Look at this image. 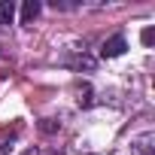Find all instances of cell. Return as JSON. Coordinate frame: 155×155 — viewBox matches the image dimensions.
Listing matches in <instances>:
<instances>
[{"label": "cell", "instance_id": "obj_1", "mask_svg": "<svg viewBox=\"0 0 155 155\" xmlns=\"http://www.w3.org/2000/svg\"><path fill=\"white\" fill-rule=\"evenodd\" d=\"M128 49V43H125V37H110L104 46H101V55L104 58H119L122 52Z\"/></svg>", "mask_w": 155, "mask_h": 155}, {"label": "cell", "instance_id": "obj_2", "mask_svg": "<svg viewBox=\"0 0 155 155\" xmlns=\"http://www.w3.org/2000/svg\"><path fill=\"white\" fill-rule=\"evenodd\" d=\"M37 15H40V3H37V0H28V3L21 6V21H25V25H31Z\"/></svg>", "mask_w": 155, "mask_h": 155}, {"label": "cell", "instance_id": "obj_3", "mask_svg": "<svg viewBox=\"0 0 155 155\" xmlns=\"http://www.w3.org/2000/svg\"><path fill=\"white\" fill-rule=\"evenodd\" d=\"M12 15H15V6L9 3V0H3V3H0V25H9Z\"/></svg>", "mask_w": 155, "mask_h": 155}, {"label": "cell", "instance_id": "obj_4", "mask_svg": "<svg viewBox=\"0 0 155 155\" xmlns=\"http://www.w3.org/2000/svg\"><path fill=\"white\" fill-rule=\"evenodd\" d=\"M152 40H155V31H152V28H146V31H143V43H146V46H152Z\"/></svg>", "mask_w": 155, "mask_h": 155}]
</instances>
